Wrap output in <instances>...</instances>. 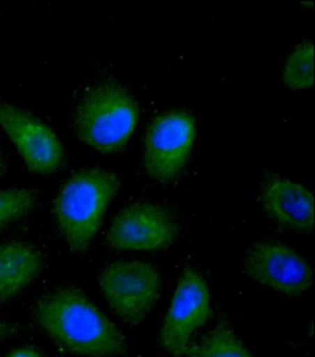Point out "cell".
Here are the masks:
<instances>
[{"mask_svg": "<svg viewBox=\"0 0 315 357\" xmlns=\"http://www.w3.org/2000/svg\"><path fill=\"white\" fill-rule=\"evenodd\" d=\"M39 327L59 347L75 355L88 357L124 356L126 338L78 288L56 289L36 304Z\"/></svg>", "mask_w": 315, "mask_h": 357, "instance_id": "obj_1", "label": "cell"}, {"mask_svg": "<svg viewBox=\"0 0 315 357\" xmlns=\"http://www.w3.org/2000/svg\"><path fill=\"white\" fill-rule=\"evenodd\" d=\"M121 187L113 172L88 169L70 177L56 195L54 212L59 231L75 253H84L98 234Z\"/></svg>", "mask_w": 315, "mask_h": 357, "instance_id": "obj_2", "label": "cell"}, {"mask_svg": "<svg viewBox=\"0 0 315 357\" xmlns=\"http://www.w3.org/2000/svg\"><path fill=\"white\" fill-rule=\"evenodd\" d=\"M138 105L121 84L105 82L91 87L76 107L73 127L79 140L102 153L126 144L137 123Z\"/></svg>", "mask_w": 315, "mask_h": 357, "instance_id": "obj_3", "label": "cell"}, {"mask_svg": "<svg viewBox=\"0 0 315 357\" xmlns=\"http://www.w3.org/2000/svg\"><path fill=\"white\" fill-rule=\"evenodd\" d=\"M99 284L107 304L119 319L139 325L157 304L161 279L148 263L121 260L101 272Z\"/></svg>", "mask_w": 315, "mask_h": 357, "instance_id": "obj_4", "label": "cell"}, {"mask_svg": "<svg viewBox=\"0 0 315 357\" xmlns=\"http://www.w3.org/2000/svg\"><path fill=\"white\" fill-rule=\"evenodd\" d=\"M195 139V121L189 113L175 110L158 116L144 141V166L155 181L169 183L189 160Z\"/></svg>", "mask_w": 315, "mask_h": 357, "instance_id": "obj_5", "label": "cell"}, {"mask_svg": "<svg viewBox=\"0 0 315 357\" xmlns=\"http://www.w3.org/2000/svg\"><path fill=\"white\" fill-rule=\"evenodd\" d=\"M206 280L197 271L184 269L162 325L159 341L175 357H183L192 333L211 317Z\"/></svg>", "mask_w": 315, "mask_h": 357, "instance_id": "obj_6", "label": "cell"}, {"mask_svg": "<svg viewBox=\"0 0 315 357\" xmlns=\"http://www.w3.org/2000/svg\"><path fill=\"white\" fill-rule=\"evenodd\" d=\"M243 268L255 282L289 296L305 293L314 282L313 271L305 257L276 241H261L249 246Z\"/></svg>", "mask_w": 315, "mask_h": 357, "instance_id": "obj_7", "label": "cell"}, {"mask_svg": "<svg viewBox=\"0 0 315 357\" xmlns=\"http://www.w3.org/2000/svg\"><path fill=\"white\" fill-rule=\"evenodd\" d=\"M0 126L31 172L50 174L63 162V146L53 130L1 98Z\"/></svg>", "mask_w": 315, "mask_h": 357, "instance_id": "obj_8", "label": "cell"}, {"mask_svg": "<svg viewBox=\"0 0 315 357\" xmlns=\"http://www.w3.org/2000/svg\"><path fill=\"white\" fill-rule=\"evenodd\" d=\"M177 231L174 217L166 208L152 203H136L119 212L113 220L107 243L116 250H163L171 245Z\"/></svg>", "mask_w": 315, "mask_h": 357, "instance_id": "obj_9", "label": "cell"}, {"mask_svg": "<svg viewBox=\"0 0 315 357\" xmlns=\"http://www.w3.org/2000/svg\"><path fill=\"white\" fill-rule=\"evenodd\" d=\"M261 201L269 216L281 225L306 234L313 231L314 197L302 184L268 175L261 187Z\"/></svg>", "mask_w": 315, "mask_h": 357, "instance_id": "obj_10", "label": "cell"}, {"mask_svg": "<svg viewBox=\"0 0 315 357\" xmlns=\"http://www.w3.org/2000/svg\"><path fill=\"white\" fill-rule=\"evenodd\" d=\"M44 267L42 255L21 242L0 243V302L21 293Z\"/></svg>", "mask_w": 315, "mask_h": 357, "instance_id": "obj_11", "label": "cell"}, {"mask_svg": "<svg viewBox=\"0 0 315 357\" xmlns=\"http://www.w3.org/2000/svg\"><path fill=\"white\" fill-rule=\"evenodd\" d=\"M183 357H254L225 320L189 344Z\"/></svg>", "mask_w": 315, "mask_h": 357, "instance_id": "obj_12", "label": "cell"}, {"mask_svg": "<svg viewBox=\"0 0 315 357\" xmlns=\"http://www.w3.org/2000/svg\"><path fill=\"white\" fill-rule=\"evenodd\" d=\"M314 52L313 41L302 42L292 51L282 70V78L286 86L292 89H307L313 86Z\"/></svg>", "mask_w": 315, "mask_h": 357, "instance_id": "obj_13", "label": "cell"}, {"mask_svg": "<svg viewBox=\"0 0 315 357\" xmlns=\"http://www.w3.org/2000/svg\"><path fill=\"white\" fill-rule=\"evenodd\" d=\"M36 201L35 190L0 189V228L26 216L35 208Z\"/></svg>", "mask_w": 315, "mask_h": 357, "instance_id": "obj_14", "label": "cell"}, {"mask_svg": "<svg viewBox=\"0 0 315 357\" xmlns=\"http://www.w3.org/2000/svg\"><path fill=\"white\" fill-rule=\"evenodd\" d=\"M18 333L15 326L11 323L0 319V342L11 338Z\"/></svg>", "mask_w": 315, "mask_h": 357, "instance_id": "obj_15", "label": "cell"}, {"mask_svg": "<svg viewBox=\"0 0 315 357\" xmlns=\"http://www.w3.org/2000/svg\"><path fill=\"white\" fill-rule=\"evenodd\" d=\"M6 357H42L38 351L29 347L17 348Z\"/></svg>", "mask_w": 315, "mask_h": 357, "instance_id": "obj_16", "label": "cell"}, {"mask_svg": "<svg viewBox=\"0 0 315 357\" xmlns=\"http://www.w3.org/2000/svg\"><path fill=\"white\" fill-rule=\"evenodd\" d=\"M4 171V162H3L1 155H0V174Z\"/></svg>", "mask_w": 315, "mask_h": 357, "instance_id": "obj_17", "label": "cell"}]
</instances>
